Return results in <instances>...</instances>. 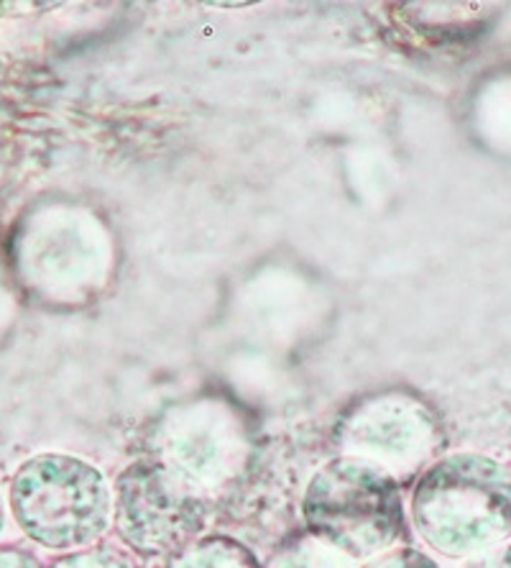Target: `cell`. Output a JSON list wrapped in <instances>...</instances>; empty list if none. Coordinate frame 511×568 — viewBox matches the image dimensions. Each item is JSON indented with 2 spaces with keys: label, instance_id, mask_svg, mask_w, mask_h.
<instances>
[{
  "label": "cell",
  "instance_id": "1",
  "mask_svg": "<svg viewBox=\"0 0 511 568\" xmlns=\"http://www.w3.org/2000/svg\"><path fill=\"white\" fill-rule=\"evenodd\" d=\"M409 507L427 546L473 558L511 536V471L481 454L442 456L417 479Z\"/></svg>",
  "mask_w": 511,
  "mask_h": 568
},
{
  "label": "cell",
  "instance_id": "2",
  "mask_svg": "<svg viewBox=\"0 0 511 568\" xmlns=\"http://www.w3.org/2000/svg\"><path fill=\"white\" fill-rule=\"evenodd\" d=\"M8 505L23 536L57 554L90 548L113 517L105 476L85 458L67 454L23 462L11 476Z\"/></svg>",
  "mask_w": 511,
  "mask_h": 568
},
{
  "label": "cell",
  "instance_id": "3",
  "mask_svg": "<svg viewBox=\"0 0 511 568\" xmlns=\"http://www.w3.org/2000/svg\"><path fill=\"white\" fill-rule=\"evenodd\" d=\"M307 530L348 558L381 556L405 530L401 487L379 466L333 458L309 479L302 499Z\"/></svg>",
  "mask_w": 511,
  "mask_h": 568
},
{
  "label": "cell",
  "instance_id": "4",
  "mask_svg": "<svg viewBox=\"0 0 511 568\" xmlns=\"http://www.w3.org/2000/svg\"><path fill=\"white\" fill-rule=\"evenodd\" d=\"M211 497L159 458L125 466L115 479L113 523L121 540L144 561H164L203 538Z\"/></svg>",
  "mask_w": 511,
  "mask_h": 568
},
{
  "label": "cell",
  "instance_id": "5",
  "mask_svg": "<svg viewBox=\"0 0 511 568\" xmlns=\"http://www.w3.org/2000/svg\"><path fill=\"white\" fill-rule=\"evenodd\" d=\"M335 436L346 456L379 466L399 484L415 479L427 464L438 462L442 428L422 399L381 392L350 407Z\"/></svg>",
  "mask_w": 511,
  "mask_h": 568
},
{
  "label": "cell",
  "instance_id": "6",
  "mask_svg": "<svg viewBox=\"0 0 511 568\" xmlns=\"http://www.w3.org/2000/svg\"><path fill=\"white\" fill-rule=\"evenodd\" d=\"M243 454L246 440L241 425L213 405L187 407L172 415L151 450V456L207 497L236 476Z\"/></svg>",
  "mask_w": 511,
  "mask_h": 568
},
{
  "label": "cell",
  "instance_id": "7",
  "mask_svg": "<svg viewBox=\"0 0 511 568\" xmlns=\"http://www.w3.org/2000/svg\"><path fill=\"white\" fill-rule=\"evenodd\" d=\"M156 568H264L256 554L228 536H205L182 548Z\"/></svg>",
  "mask_w": 511,
  "mask_h": 568
},
{
  "label": "cell",
  "instance_id": "8",
  "mask_svg": "<svg viewBox=\"0 0 511 568\" xmlns=\"http://www.w3.org/2000/svg\"><path fill=\"white\" fill-rule=\"evenodd\" d=\"M44 568H139V566L121 548L90 546V548L62 554Z\"/></svg>",
  "mask_w": 511,
  "mask_h": 568
},
{
  "label": "cell",
  "instance_id": "9",
  "mask_svg": "<svg viewBox=\"0 0 511 568\" xmlns=\"http://www.w3.org/2000/svg\"><path fill=\"white\" fill-rule=\"evenodd\" d=\"M364 568H440L435 558H430L422 550L399 546L384 550L381 556H376Z\"/></svg>",
  "mask_w": 511,
  "mask_h": 568
},
{
  "label": "cell",
  "instance_id": "10",
  "mask_svg": "<svg viewBox=\"0 0 511 568\" xmlns=\"http://www.w3.org/2000/svg\"><path fill=\"white\" fill-rule=\"evenodd\" d=\"M463 568H511V542H501L497 548L468 558Z\"/></svg>",
  "mask_w": 511,
  "mask_h": 568
},
{
  "label": "cell",
  "instance_id": "11",
  "mask_svg": "<svg viewBox=\"0 0 511 568\" xmlns=\"http://www.w3.org/2000/svg\"><path fill=\"white\" fill-rule=\"evenodd\" d=\"M0 568H44L29 550L16 546H0Z\"/></svg>",
  "mask_w": 511,
  "mask_h": 568
},
{
  "label": "cell",
  "instance_id": "12",
  "mask_svg": "<svg viewBox=\"0 0 511 568\" xmlns=\"http://www.w3.org/2000/svg\"><path fill=\"white\" fill-rule=\"evenodd\" d=\"M3 530H6V499L0 495V536H3Z\"/></svg>",
  "mask_w": 511,
  "mask_h": 568
}]
</instances>
